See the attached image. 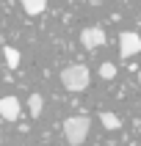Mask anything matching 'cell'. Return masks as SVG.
<instances>
[{
	"label": "cell",
	"mask_w": 141,
	"mask_h": 146,
	"mask_svg": "<svg viewBox=\"0 0 141 146\" xmlns=\"http://www.w3.org/2000/svg\"><path fill=\"white\" fill-rule=\"evenodd\" d=\"M89 130H91V119L89 116H69L64 121V138L69 146H80L83 141L89 138Z\"/></svg>",
	"instance_id": "6da1fadb"
},
{
	"label": "cell",
	"mask_w": 141,
	"mask_h": 146,
	"mask_svg": "<svg viewBox=\"0 0 141 146\" xmlns=\"http://www.w3.org/2000/svg\"><path fill=\"white\" fill-rule=\"evenodd\" d=\"M89 83H91V74L83 64H72L61 72V86L66 91H83V88H89Z\"/></svg>",
	"instance_id": "7a4b0ae2"
},
{
	"label": "cell",
	"mask_w": 141,
	"mask_h": 146,
	"mask_svg": "<svg viewBox=\"0 0 141 146\" xmlns=\"http://www.w3.org/2000/svg\"><path fill=\"white\" fill-rule=\"evenodd\" d=\"M119 52H122L124 58H133L141 52V36L133 31H122V36H119Z\"/></svg>",
	"instance_id": "3957f363"
},
{
	"label": "cell",
	"mask_w": 141,
	"mask_h": 146,
	"mask_svg": "<svg viewBox=\"0 0 141 146\" xmlns=\"http://www.w3.org/2000/svg\"><path fill=\"white\" fill-rule=\"evenodd\" d=\"M19 116H22V105H19L17 97H3V99H0V119L17 121Z\"/></svg>",
	"instance_id": "277c9868"
},
{
	"label": "cell",
	"mask_w": 141,
	"mask_h": 146,
	"mask_svg": "<svg viewBox=\"0 0 141 146\" xmlns=\"http://www.w3.org/2000/svg\"><path fill=\"white\" fill-rule=\"evenodd\" d=\"M80 44L86 50H94V47H102L105 44V31L102 28H86V31H80Z\"/></svg>",
	"instance_id": "5b68a950"
},
{
	"label": "cell",
	"mask_w": 141,
	"mask_h": 146,
	"mask_svg": "<svg viewBox=\"0 0 141 146\" xmlns=\"http://www.w3.org/2000/svg\"><path fill=\"white\" fill-rule=\"evenodd\" d=\"M19 6L25 8V14L36 17V14H41V11L47 8V0H19Z\"/></svg>",
	"instance_id": "8992f818"
},
{
	"label": "cell",
	"mask_w": 141,
	"mask_h": 146,
	"mask_svg": "<svg viewBox=\"0 0 141 146\" xmlns=\"http://www.w3.org/2000/svg\"><path fill=\"white\" fill-rule=\"evenodd\" d=\"M28 110H31L33 119H39L41 110H44V97H41V94H31V97H28Z\"/></svg>",
	"instance_id": "52a82bcc"
},
{
	"label": "cell",
	"mask_w": 141,
	"mask_h": 146,
	"mask_svg": "<svg viewBox=\"0 0 141 146\" xmlns=\"http://www.w3.org/2000/svg\"><path fill=\"white\" fill-rule=\"evenodd\" d=\"M3 55H6V66L8 69H17V66H19V50L17 47H11V44L3 47Z\"/></svg>",
	"instance_id": "ba28073f"
},
{
	"label": "cell",
	"mask_w": 141,
	"mask_h": 146,
	"mask_svg": "<svg viewBox=\"0 0 141 146\" xmlns=\"http://www.w3.org/2000/svg\"><path fill=\"white\" fill-rule=\"evenodd\" d=\"M100 121H102L105 130H119V127H122V121H119V116H116V113H102V116H100Z\"/></svg>",
	"instance_id": "9c48e42d"
},
{
	"label": "cell",
	"mask_w": 141,
	"mask_h": 146,
	"mask_svg": "<svg viewBox=\"0 0 141 146\" xmlns=\"http://www.w3.org/2000/svg\"><path fill=\"white\" fill-rule=\"evenodd\" d=\"M100 74H102V80H114L116 77V66L114 64H100Z\"/></svg>",
	"instance_id": "30bf717a"
},
{
	"label": "cell",
	"mask_w": 141,
	"mask_h": 146,
	"mask_svg": "<svg viewBox=\"0 0 141 146\" xmlns=\"http://www.w3.org/2000/svg\"><path fill=\"white\" fill-rule=\"evenodd\" d=\"M0 141H3V135H0Z\"/></svg>",
	"instance_id": "8fae6325"
}]
</instances>
